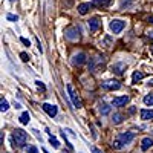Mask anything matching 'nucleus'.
<instances>
[{
    "mask_svg": "<svg viewBox=\"0 0 153 153\" xmlns=\"http://www.w3.org/2000/svg\"><path fill=\"white\" fill-rule=\"evenodd\" d=\"M68 94H69V98H71V101H72V104H74V107H76V109H81L83 107V103H81V98H80V95H78V92L74 89V86L72 84H68Z\"/></svg>",
    "mask_w": 153,
    "mask_h": 153,
    "instance_id": "1",
    "label": "nucleus"
},
{
    "mask_svg": "<svg viewBox=\"0 0 153 153\" xmlns=\"http://www.w3.org/2000/svg\"><path fill=\"white\" fill-rule=\"evenodd\" d=\"M26 139H28L26 132H23V130H20V129H16L14 133H12V141H14L19 147H25V144H26Z\"/></svg>",
    "mask_w": 153,
    "mask_h": 153,
    "instance_id": "2",
    "label": "nucleus"
},
{
    "mask_svg": "<svg viewBox=\"0 0 153 153\" xmlns=\"http://www.w3.org/2000/svg\"><path fill=\"white\" fill-rule=\"evenodd\" d=\"M124 28H126V22H124V20H120V19L112 20L110 25H109V29H110L113 34H120V32H123Z\"/></svg>",
    "mask_w": 153,
    "mask_h": 153,
    "instance_id": "3",
    "label": "nucleus"
},
{
    "mask_svg": "<svg viewBox=\"0 0 153 153\" xmlns=\"http://www.w3.org/2000/svg\"><path fill=\"white\" fill-rule=\"evenodd\" d=\"M65 35H66L68 40L76 42V40H80V29L76 28V26H69V28H66Z\"/></svg>",
    "mask_w": 153,
    "mask_h": 153,
    "instance_id": "4",
    "label": "nucleus"
},
{
    "mask_svg": "<svg viewBox=\"0 0 153 153\" xmlns=\"http://www.w3.org/2000/svg\"><path fill=\"white\" fill-rule=\"evenodd\" d=\"M86 61H87V57H86L84 52H78L76 55L72 57V65L74 66H83Z\"/></svg>",
    "mask_w": 153,
    "mask_h": 153,
    "instance_id": "5",
    "label": "nucleus"
},
{
    "mask_svg": "<svg viewBox=\"0 0 153 153\" xmlns=\"http://www.w3.org/2000/svg\"><path fill=\"white\" fill-rule=\"evenodd\" d=\"M42 109L49 115L51 118H55L57 117V113H58V109H57V106H54V104H49V103H45L43 106H42Z\"/></svg>",
    "mask_w": 153,
    "mask_h": 153,
    "instance_id": "6",
    "label": "nucleus"
},
{
    "mask_svg": "<svg viewBox=\"0 0 153 153\" xmlns=\"http://www.w3.org/2000/svg\"><path fill=\"white\" fill-rule=\"evenodd\" d=\"M101 86H103L104 89H107V91H118V89H121V84L118 81H113V80L103 81V83H101Z\"/></svg>",
    "mask_w": 153,
    "mask_h": 153,
    "instance_id": "7",
    "label": "nucleus"
},
{
    "mask_svg": "<svg viewBox=\"0 0 153 153\" xmlns=\"http://www.w3.org/2000/svg\"><path fill=\"white\" fill-rule=\"evenodd\" d=\"M129 100H130V97H129V95H123V97H117V98H113V101H112V104H113L115 107H121V106H126L127 103H129Z\"/></svg>",
    "mask_w": 153,
    "mask_h": 153,
    "instance_id": "8",
    "label": "nucleus"
},
{
    "mask_svg": "<svg viewBox=\"0 0 153 153\" xmlns=\"http://www.w3.org/2000/svg\"><path fill=\"white\" fill-rule=\"evenodd\" d=\"M92 8H94V3H91V2H84V3H80L76 9H78V14H80V16H86Z\"/></svg>",
    "mask_w": 153,
    "mask_h": 153,
    "instance_id": "9",
    "label": "nucleus"
},
{
    "mask_svg": "<svg viewBox=\"0 0 153 153\" xmlns=\"http://www.w3.org/2000/svg\"><path fill=\"white\" fill-rule=\"evenodd\" d=\"M104 65V57H95L91 60V71L95 72L100 66H103Z\"/></svg>",
    "mask_w": 153,
    "mask_h": 153,
    "instance_id": "10",
    "label": "nucleus"
},
{
    "mask_svg": "<svg viewBox=\"0 0 153 153\" xmlns=\"http://www.w3.org/2000/svg\"><path fill=\"white\" fill-rule=\"evenodd\" d=\"M121 141L124 143V146H127V144H130L132 141H133V138H135V133H132V132H123L120 136H118Z\"/></svg>",
    "mask_w": 153,
    "mask_h": 153,
    "instance_id": "11",
    "label": "nucleus"
},
{
    "mask_svg": "<svg viewBox=\"0 0 153 153\" xmlns=\"http://www.w3.org/2000/svg\"><path fill=\"white\" fill-rule=\"evenodd\" d=\"M87 25H89V31H91V32H97L98 28H100V25H101V22H100L98 17H92L91 20L87 22Z\"/></svg>",
    "mask_w": 153,
    "mask_h": 153,
    "instance_id": "12",
    "label": "nucleus"
},
{
    "mask_svg": "<svg viewBox=\"0 0 153 153\" xmlns=\"http://www.w3.org/2000/svg\"><path fill=\"white\" fill-rule=\"evenodd\" d=\"M126 65L124 63H115V65L112 66V72L113 74H117V75H123L124 74V71H126Z\"/></svg>",
    "mask_w": 153,
    "mask_h": 153,
    "instance_id": "13",
    "label": "nucleus"
},
{
    "mask_svg": "<svg viewBox=\"0 0 153 153\" xmlns=\"http://www.w3.org/2000/svg\"><path fill=\"white\" fill-rule=\"evenodd\" d=\"M139 115H141V120H144V121H147V120H153V110L143 109L141 112H139Z\"/></svg>",
    "mask_w": 153,
    "mask_h": 153,
    "instance_id": "14",
    "label": "nucleus"
},
{
    "mask_svg": "<svg viewBox=\"0 0 153 153\" xmlns=\"http://www.w3.org/2000/svg\"><path fill=\"white\" fill-rule=\"evenodd\" d=\"M152 146H153V139L152 138H144L143 141H141V150H144V152L149 150Z\"/></svg>",
    "mask_w": 153,
    "mask_h": 153,
    "instance_id": "15",
    "label": "nucleus"
},
{
    "mask_svg": "<svg viewBox=\"0 0 153 153\" xmlns=\"http://www.w3.org/2000/svg\"><path fill=\"white\" fill-rule=\"evenodd\" d=\"M100 113L101 115H109L110 113V106L106 104V103H101L100 104Z\"/></svg>",
    "mask_w": 153,
    "mask_h": 153,
    "instance_id": "16",
    "label": "nucleus"
},
{
    "mask_svg": "<svg viewBox=\"0 0 153 153\" xmlns=\"http://www.w3.org/2000/svg\"><path fill=\"white\" fill-rule=\"evenodd\" d=\"M112 147H113L115 150H121V149H124V143L121 141V139H120V138H117V139H115V141H113V144H112Z\"/></svg>",
    "mask_w": 153,
    "mask_h": 153,
    "instance_id": "17",
    "label": "nucleus"
},
{
    "mask_svg": "<svg viewBox=\"0 0 153 153\" xmlns=\"http://www.w3.org/2000/svg\"><path fill=\"white\" fill-rule=\"evenodd\" d=\"M143 78H144V74H143V72H133V75H132V81H133V83L141 81Z\"/></svg>",
    "mask_w": 153,
    "mask_h": 153,
    "instance_id": "18",
    "label": "nucleus"
},
{
    "mask_svg": "<svg viewBox=\"0 0 153 153\" xmlns=\"http://www.w3.org/2000/svg\"><path fill=\"white\" fill-rule=\"evenodd\" d=\"M29 118H31V117H29V113H28V112H23V113L20 115V118H19V120H20L22 124H28V123H29Z\"/></svg>",
    "mask_w": 153,
    "mask_h": 153,
    "instance_id": "19",
    "label": "nucleus"
},
{
    "mask_svg": "<svg viewBox=\"0 0 153 153\" xmlns=\"http://www.w3.org/2000/svg\"><path fill=\"white\" fill-rule=\"evenodd\" d=\"M123 120H124V117H123L121 113H115L113 118H112V123H113V124H121Z\"/></svg>",
    "mask_w": 153,
    "mask_h": 153,
    "instance_id": "20",
    "label": "nucleus"
},
{
    "mask_svg": "<svg viewBox=\"0 0 153 153\" xmlns=\"http://www.w3.org/2000/svg\"><path fill=\"white\" fill-rule=\"evenodd\" d=\"M143 101H144V104H146V106H153V94L146 95V97L143 98Z\"/></svg>",
    "mask_w": 153,
    "mask_h": 153,
    "instance_id": "21",
    "label": "nucleus"
},
{
    "mask_svg": "<svg viewBox=\"0 0 153 153\" xmlns=\"http://www.w3.org/2000/svg\"><path fill=\"white\" fill-rule=\"evenodd\" d=\"M8 109H9L8 101H6L5 98H2V100H0V112H6Z\"/></svg>",
    "mask_w": 153,
    "mask_h": 153,
    "instance_id": "22",
    "label": "nucleus"
},
{
    "mask_svg": "<svg viewBox=\"0 0 153 153\" xmlns=\"http://www.w3.org/2000/svg\"><path fill=\"white\" fill-rule=\"evenodd\" d=\"M92 3H95V5H101V6H104V5H107L110 0H91Z\"/></svg>",
    "mask_w": 153,
    "mask_h": 153,
    "instance_id": "23",
    "label": "nucleus"
},
{
    "mask_svg": "<svg viewBox=\"0 0 153 153\" xmlns=\"http://www.w3.org/2000/svg\"><path fill=\"white\" fill-rule=\"evenodd\" d=\"M49 143H51V144H52V146H54L55 149H58V147H60V143L57 141V139H55L54 136H49Z\"/></svg>",
    "mask_w": 153,
    "mask_h": 153,
    "instance_id": "24",
    "label": "nucleus"
},
{
    "mask_svg": "<svg viewBox=\"0 0 153 153\" xmlns=\"http://www.w3.org/2000/svg\"><path fill=\"white\" fill-rule=\"evenodd\" d=\"M6 19H8V20H11V22H17V20H19V17H17V16H14V14H8V16H6Z\"/></svg>",
    "mask_w": 153,
    "mask_h": 153,
    "instance_id": "25",
    "label": "nucleus"
},
{
    "mask_svg": "<svg viewBox=\"0 0 153 153\" xmlns=\"http://www.w3.org/2000/svg\"><path fill=\"white\" fill-rule=\"evenodd\" d=\"M35 84H37V87L40 89V91H43V92L46 91V87H45V84H43L42 81H35Z\"/></svg>",
    "mask_w": 153,
    "mask_h": 153,
    "instance_id": "26",
    "label": "nucleus"
},
{
    "mask_svg": "<svg viewBox=\"0 0 153 153\" xmlns=\"http://www.w3.org/2000/svg\"><path fill=\"white\" fill-rule=\"evenodd\" d=\"M20 58H22L23 61H28V60H29V55H28L26 52H22V54H20Z\"/></svg>",
    "mask_w": 153,
    "mask_h": 153,
    "instance_id": "27",
    "label": "nucleus"
},
{
    "mask_svg": "<svg viewBox=\"0 0 153 153\" xmlns=\"http://www.w3.org/2000/svg\"><path fill=\"white\" fill-rule=\"evenodd\" d=\"M28 153H38V150L35 147H28Z\"/></svg>",
    "mask_w": 153,
    "mask_h": 153,
    "instance_id": "28",
    "label": "nucleus"
},
{
    "mask_svg": "<svg viewBox=\"0 0 153 153\" xmlns=\"http://www.w3.org/2000/svg\"><path fill=\"white\" fill-rule=\"evenodd\" d=\"M22 43L23 45H26V46H29L31 43H29V40H28V38H25V37H22Z\"/></svg>",
    "mask_w": 153,
    "mask_h": 153,
    "instance_id": "29",
    "label": "nucleus"
},
{
    "mask_svg": "<svg viewBox=\"0 0 153 153\" xmlns=\"http://www.w3.org/2000/svg\"><path fill=\"white\" fill-rule=\"evenodd\" d=\"M37 46H38V51H40V52H43V48H42V45H40V40H38V38H37Z\"/></svg>",
    "mask_w": 153,
    "mask_h": 153,
    "instance_id": "30",
    "label": "nucleus"
},
{
    "mask_svg": "<svg viewBox=\"0 0 153 153\" xmlns=\"http://www.w3.org/2000/svg\"><path fill=\"white\" fill-rule=\"evenodd\" d=\"M92 153H101V152H100L97 147H92Z\"/></svg>",
    "mask_w": 153,
    "mask_h": 153,
    "instance_id": "31",
    "label": "nucleus"
},
{
    "mask_svg": "<svg viewBox=\"0 0 153 153\" xmlns=\"http://www.w3.org/2000/svg\"><path fill=\"white\" fill-rule=\"evenodd\" d=\"M149 37H150L152 40H153V31H150V32H149Z\"/></svg>",
    "mask_w": 153,
    "mask_h": 153,
    "instance_id": "32",
    "label": "nucleus"
},
{
    "mask_svg": "<svg viewBox=\"0 0 153 153\" xmlns=\"http://www.w3.org/2000/svg\"><path fill=\"white\" fill-rule=\"evenodd\" d=\"M149 86H153V80H150V81H149Z\"/></svg>",
    "mask_w": 153,
    "mask_h": 153,
    "instance_id": "33",
    "label": "nucleus"
},
{
    "mask_svg": "<svg viewBox=\"0 0 153 153\" xmlns=\"http://www.w3.org/2000/svg\"><path fill=\"white\" fill-rule=\"evenodd\" d=\"M43 152H45V153H49V152H48V150H46V149H43Z\"/></svg>",
    "mask_w": 153,
    "mask_h": 153,
    "instance_id": "34",
    "label": "nucleus"
},
{
    "mask_svg": "<svg viewBox=\"0 0 153 153\" xmlns=\"http://www.w3.org/2000/svg\"><path fill=\"white\" fill-rule=\"evenodd\" d=\"M150 20H152V23H153V17H150Z\"/></svg>",
    "mask_w": 153,
    "mask_h": 153,
    "instance_id": "35",
    "label": "nucleus"
},
{
    "mask_svg": "<svg viewBox=\"0 0 153 153\" xmlns=\"http://www.w3.org/2000/svg\"><path fill=\"white\" fill-rule=\"evenodd\" d=\"M9 2H14V0H9Z\"/></svg>",
    "mask_w": 153,
    "mask_h": 153,
    "instance_id": "36",
    "label": "nucleus"
}]
</instances>
